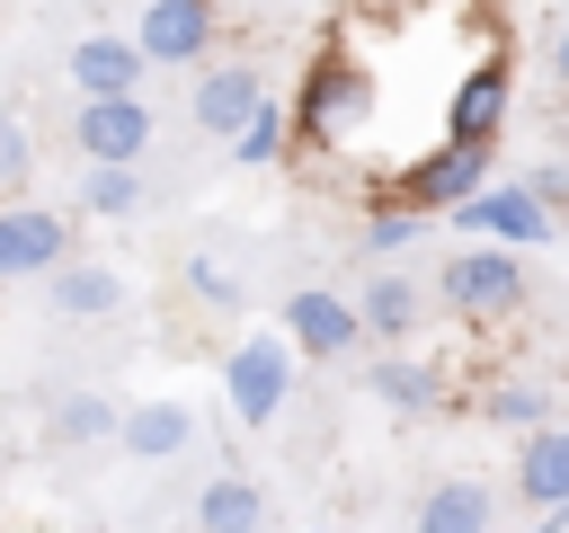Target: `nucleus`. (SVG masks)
<instances>
[{"label": "nucleus", "instance_id": "nucleus-1", "mask_svg": "<svg viewBox=\"0 0 569 533\" xmlns=\"http://www.w3.org/2000/svg\"><path fill=\"white\" fill-rule=\"evenodd\" d=\"M365 115H373V71H365L356 53H311V62H302V89H293V107H284L293 151H338V142L365 133Z\"/></svg>", "mask_w": 569, "mask_h": 533}, {"label": "nucleus", "instance_id": "nucleus-2", "mask_svg": "<svg viewBox=\"0 0 569 533\" xmlns=\"http://www.w3.org/2000/svg\"><path fill=\"white\" fill-rule=\"evenodd\" d=\"M436 302H445L462 329L516 320V311H525V258H507V249H453L445 275H436Z\"/></svg>", "mask_w": 569, "mask_h": 533}, {"label": "nucleus", "instance_id": "nucleus-3", "mask_svg": "<svg viewBox=\"0 0 569 533\" xmlns=\"http://www.w3.org/2000/svg\"><path fill=\"white\" fill-rule=\"evenodd\" d=\"M507 115H516V53H480V62H462V71H453V98H445V142H462V151H498Z\"/></svg>", "mask_w": 569, "mask_h": 533}, {"label": "nucleus", "instance_id": "nucleus-4", "mask_svg": "<svg viewBox=\"0 0 569 533\" xmlns=\"http://www.w3.org/2000/svg\"><path fill=\"white\" fill-rule=\"evenodd\" d=\"M284 391H293V346H284L276 329H249V338L222 355V409H231L240 426H267V418L284 409Z\"/></svg>", "mask_w": 569, "mask_h": 533}, {"label": "nucleus", "instance_id": "nucleus-5", "mask_svg": "<svg viewBox=\"0 0 569 533\" xmlns=\"http://www.w3.org/2000/svg\"><path fill=\"white\" fill-rule=\"evenodd\" d=\"M124 36H133L142 71H151V62H204L213 36H222V9H213V0H142Z\"/></svg>", "mask_w": 569, "mask_h": 533}, {"label": "nucleus", "instance_id": "nucleus-6", "mask_svg": "<svg viewBox=\"0 0 569 533\" xmlns=\"http://www.w3.org/2000/svg\"><path fill=\"white\" fill-rule=\"evenodd\" d=\"M453 231H462V249H507V258H525V249H542L551 240V213L525 195V187H480L462 213H453Z\"/></svg>", "mask_w": 569, "mask_h": 533}, {"label": "nucleus", "instance_id": "nucleus-7", "mask_svg": "<svg viewBox=\"0 0 569 533\" xmlns=\"http://www.w3.org/2000/svg\"><path fill=\"white\" fill-rule=\"evenodd\" d=\"M489 187V151H462V142H436V151H418L409 169H400V204L409 213H462L471 195Z\"/></svg>", "mask_w": 569, "mask_h": 533}, {"label": "nucleus", "instance_id": "nucleus-8", "mask_svg": "<svg viewBox=\"0 0 569 533\" xmlns=\"http://www.w3.org/2000/svg\"><path fill=\"white\" fill-rule=\"evenodd\" d=\"M293 355H311V364H338V355H356L365 346V329H356V302L347 293H329V284H293L284 293V329H276Z\"/></svg>", "mask_w": 569, "mask_h": 533}, {"label": "nucleus", "instance_id": "nucleus-9", "mask_svg": "<svg viewBox=\"0 0 569 533\" xmlns=\"http://www.w3.org/2000/svg\"><path fill=\"white\" fill-rule=\"evenodd\" d=\"M71 142L89 151V169H142V151H151V107H142V98H80Z\"/></svg>", "mask_w": 569, "mask_h": 533}, {"label": "nucleus", "instance_id": "nucleus-10", "mask_svg": "<svg viewBox=\"0 0 569 533\" xmlns=\"http://www.w3.org/2000/svg\"><path fill=\"white\" fill-rule=\"evenodd\" d=\"M71 258V222L53 204H0V284H27V275H53Z\"/></svg>", "mask_w": 569, "mask_h": 533}, {"label": "nucleus", "instance_id": "nucleus-11", "mask_svg": "<svg viewBox=\"0 0 569 533\" xmlns=\"http://www.w3.org/2000/svg\"><path fill=\"white\" fill-rule=\"evenodd\" d=\"M258 98H267V71L240 53V62H204V71H196V98H187V115H196L204 133H222V142H231V133L258 115Z\"/></svg>", "mask_w": 569, "mask_h": 533}, {"label": "nucleus", "instance_id": "nucleus-12", "mask_svg": "<svg viewBox=\"0 0 569 533\" xmlns=\"http://www.w3.org/2000/svg\"><path fill=\"white\" fill-rule=\"evenodd\" d=\"M62 71H71L80 98H142V53H133V36H116V27H89V36L62 53Z\"/></svg>", "mask_w": 569, "mask_h": 533}, {"label": "nucleus", "instance_id": "nucleus-13", "mask_svg": "<svg viewBox=\"0 0 569 533\" xmlns=\"http://www.w3.org/2000/svg\"><path fill=\"white\" fill-rule=\"evenodd\" d=\"M116 444H124L133 462H178V453L196 444V409H187V400H142V409L116 418Z\"/></svg>", "mask_w": 569, "mask_h": 533}, {"label": "nucleus", "instance_id": "nucleus-14", "mask_svg": "<svg viewBox=\"0 0 569 533\" xmlns=\"http://www.w3.org/2000/svg\"><path fill=\"white\" fill-rule=\"evenodd\" d=\"M44 302H53L62 320H107V311L124 302V275L98 266V258H62V266L44 275Z\"/></svg>", "mask_w": 569, "mask_h": 533}, {"label": "nucleus", "instance_id": "nucleus-15", "mask_svg": "<svg viewBox=\"0 0 569 533\" xmlns=\"http://www.w3.org/2000/svg\"><path fill=\"white\" fill-rule=\"evenodd\" d=\"M516 489H525V506H533V515L569 506V426H542V435H525V444H516Z\"/></svg>", "mask_w": 569, "mask_h": 533}, {"label": "nucleus", "instance_id": "nucleus-16", "mask_svg": "<svg viewBox=\"0 0 569 533\" xmlns=\"http://www.w3.org/2000/svg\"><path fill=\"white\" fill-rule=\"evenodd\" d=\"M365 391H373L391 418H427V409L445 400V373H436L427 355H382V364L365 373Z\"/></svg>", "mask_w": 569, "mask_h": 533}, {"label": "nucleus", "instance_id": "nucleus-17", "mask_svg": "<svg viewBox=\"0 0 569 533\" xmlns=\"http://www.w3.org/2000/svg\"><path fill=\"white\" fill-rule=\"evenodd\" d=\"M409 524H418V533H489V524H498V497H489L480 480H436Z\"/></svg>", "mask_w": 569, "mask_h": 533}, {"label": "nucleus", "instance_id": "nucleus-18", "mask_svg": "<svg viewBox=\"0 0 569 533\" xmlns=\"http://www.w3.org/2000/svg\"><path fill=\"white\" fill-rule=\"evenodd\" d=\"M418 311H427V302H418L409 275H365V293H356V329H365V338H391V346L418 329Z\"/></svg>", "mask_w": 569, "mask_h": 533}, {"label": "nucleus", "instance_id": "nucleus-19", "mask_svg": "<svg viewBox=\"0 0 569 533\" xmlns=\"http://www.w3.org/2000/svg\"><path fill=\"white\" fill-rule=\"evenodd\" d=\"M258 515H267V497L240 471H222V480L196 489V533H258Z\"/></svg>", "mask_w": 569, "mask_h": 533}, {"label": "nucleus", "instance_id": "nucleus-20", "mask_svg": "<svg viewBox=\"0 0 569 533\" xmlns=\"http://www.w3.org/2000/svg\"><path fill=\"white\" fill-rule=\"evenodd\" d=\"M480 418H489V426H516V435H542V426H551V391H542L533 373H498V382L480 391Z\"/></svg>", "mask_w": 569, "mask_h": 533}, {"label": "nucleus", "instance_id": "nucleus-21", "mask_svg": "<svg viewBox=\"0 0 569 533\" xmlns=\"http://www.w3.org/2000/svg\"><path fill=\"white\" fill-rule=\"evenodd\" d=\"M116 400L107 391H71V400H53V444H107L116 435Z\"/></svg>", "mask_w": 569, "mask_h": 533}, {"label": "nucleus", "instance_id": "nucleus-22", "mask_svg": "<svg viewBox=\"0 0 569 533\" xmlns=\"http://www.w3.org/2000/svg\"><path fill=\"white\" fill-rule=\"evenodd\" d=\"M284 151H293V133H284V107H276V98H258V115L231 133V160H240V169H276Z\"/></svg>", "mask_w": 569, "mask_h": 533}, {"label": "nucleus", "instance_id": "nucleus-23", "mask_svg": "<svg viewBox=\"0 0 569 533\" xmlns=\"http://www.w3.org/2000/svg\"><path fill=\"white\" fill-rule=\"evenodd\" d=\"M356 240H365V258H400V249H418V240H427V213H409V204H373Z\"/></svg>", "mask_w": 569, "mask_h": 533}, {"label": "nucleus", "instance_id": "nucleus-24", "mask_svg": "<svg viewBox=\"0 0 569 533\" xmlns=\"http://www.w3.org/2000/svg\"><path fill=\"white\" fill-rule=\"evenodd\" d=\"M133 204H142V178H133V169H89V178H80V213L116 222V213H133Z\"/></svg>", "mask_w": 569, "mask_h": 533}, {"label": "nucleus", "instance_id": "nucleus-25", "mask_svg": "<svg viewBox=\"0 0 569 533\" xmlns=\"http://www.w3.org/2000/svg\"><path fill=\"white\" fill-rule=\"evenodd\" d=\"M27 169H36V133L0 107V204H18V187H27Z\"/></svg>", "mask_w": 569, "mask_h": 533}, {"label": "nucleus", "instance_id": "nucleus-26", "mask_svg": "<svg viewBox=\"0 0 569 533\" xmlns=\"http://www.w3.org/2000/svg\"><path fill=\"white\" fill-rule=\"evenodd\" d=\"M178 284H187L204 311H240V284H231V266H222V258H187V275H178Z\"/></svg>", "mask_w": 569, "mask_h": 533}, {"label": "nucleus", "instance_id": "nucleus-27", "mask_svg": "<svg viewBox=\"0 0 569 533\" xmlns=\"http://www.w3.org/2000/svg\"><path fill=\"white\" fill-rule=\"evenodd\" d=\"M551 80H560V89H569V18H560V27H551Z\"/></svg>", "mask_w": 569, "mask_h": 533}, {"label": "nucleus", "instance_id": "nucleus-28", "mask_svg": "<svg viewBox=\"0 0 569 533\" xmlns=\"http://www.w3.org/2000/svg\"><path fill=\"white\" fill-rule=\"evenodd\" d=\"M533 533H569V506H551V515H533Z\"/></svg>", "mask_w": 569, "mask_h": 533}, {"label": "nucleus", "instance_id": "nucleus-29", "mask_svg": "<svg viewBox=\"0 0 569 533\" xmlns=\"http://www.w3.org/2000/svg\"><path fill=\"white\" fill-rule=\"evenodd\" d=\"M311 533H320V524H311Z\"/></svg>", "mask_w": 569, "mask_h": 533}]
</instances>
